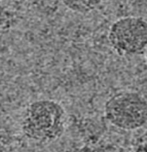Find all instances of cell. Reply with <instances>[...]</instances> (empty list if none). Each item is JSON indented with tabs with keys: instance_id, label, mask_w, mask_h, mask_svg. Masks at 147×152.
<instances>
[{
	"instance_id": "obj_1",
	"label": "cell",
	"mask_w": 147,
	"mask_h": 152,
	"mask_svg": "<svg viewBox=\"0 0 147 152\" xmlns=\"http://www.w3.org/2000/svg\"><path fill=\"white\" fill-rule=\"evenodd\" d=\"M65 111L58 102L38 100L27 108L22 121V131L29 139L51 142L61 137L65 129Z\"/></svg>"
},
{
	"instance_id": "obj_2",
	"label": "cell",
	"mask_w": 147,
	"mask_h": 152,
	"mask_svg": "<svg viewBox=\"0 0 147 152\" xmlns=\"http://www.w3.org/2000/svg\"><path fill=\"white\" fill-rule=\"evenodd\" d=\"M104 114L113 126L123 130H135L147 122V99L135 91L115 94L106 102Z\"/></svg>"
},
{
	"instance_id": "obj_3",
	"label": "cell",
	"mask_w": 147,
	"mask_h": 152,
	"mask_svg": "<svg viewBox=\"0 0 147 152\" xmlns=\"http://www.w3.org/2000/svg\"><path fill=\"white\" fill-rule=\"evenodd\" d=\"M108 38L113 50L119 55L141 54L147 49V22L139 17L117 19L110 27Z\"/></svg>"
},
{
	"instance_id": "obj_4",
	"label": "cell",
	"mask_w": 147,
	"mask_h": 152,
	"mask_svg": "<svg viewBox=\"0 0 147 152\" xmlns=\"http://www.w3.org/2000/svg\"><path fill=\"white\" fill-rule=\"evenodd\" d=\"M68 10L79 14H88L98 8L102 0H62Z\"/></svg>"
},
{
	"instance_id": "obj_5",
	"label": "cell",
	"mask_w": 147,
	"mask_h": 152,
	"mask_svg": "<svg viewBox=\"0 0 147 152\" xmlns=\"http://www.w3.org/2000/svg\"><path fill=\"white\" fill-rule=\"evenodd\" d=\"M145 56H146V62H147V49L145 51Z\"/></svg>"
}]
</instances>
